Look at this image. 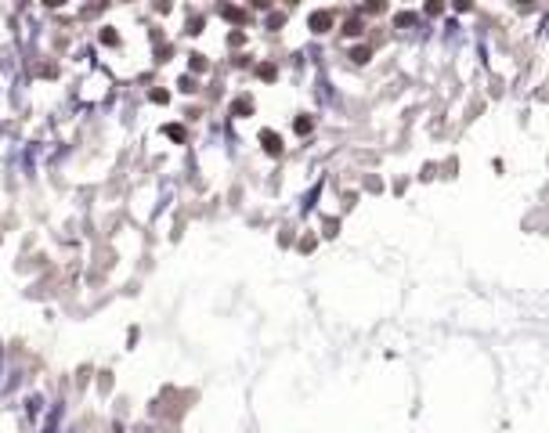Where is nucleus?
I'll use <instances>...</instances> for the list:
<instances>
[{"instance_id": "nucleus-6", "label": "nucleus", "mask_w": 549, "mask_h": 433, "mask_svg": "<svg viewBox=\"0 0 549 433\" xmlns=\"http://www.w3.org/2000/svg\"><path fill=\"white\" fill-rule=\"evenodd\" d=\"M167 137H173V141H185V130H181V126H167Z\"/></svg>"}, {"instance_id": "nucleus-9", "label": "nucleus", "mask_w": 549, "mask_h": 433, "mask_svg": "<svg viewBox=\"0 0 549 433\" xmlns=\"http://www.w3.org/2000/svg\"><path fill=\"white\" fill-rule=\"evenodd\" d=\"M369 58V47H354V62H365Z\"/></svg>"}, {"instance_id": "nucleus-2", "label": "nucleus", "mask_w": 549, "mask_h": 433, "mask_svg": "<svg viewBox=\"0 0 549 433\" xmlns=\"http://www.w3.org/2000/svg\"><path fill=\"white\" fill-rule=\"evenodd\" d=\"M311 25H315V33H325L329 25H333V15H329V11H318V15H311Z\"/></svg>"}, {"instance_id": "nucleus-4", "label": "nucleus", "mask_w": 549, "mask_h": 433, "mask_svg": "<svg viewBox=\"0 0 549 433\" xmlns=\"http://www.w3.org/2000/svg\"><path fill=\"white\" fill-rule=\"evenodd\" d=\"M224 18H232V22H242L246 11H239V7H224Z\"/></svg>"}, {"instance_id": "nucleus-1", "label": "nucleus", "mask_w": 549, "mask_h": 433, "mask_svg": "<svg viewBox=\"0 0 549 433\" xmlns=\"http://www.w3.org/2000/svg\"><path fill=\"white\" fill-rule=\"evenodd\" d=\"M260 144H264V148H268L271 155H278V152H282V137L274 134V130H260Z\"/></svg>"}, {"instance_id": "nucleus-7", "label": "nucleus", "mask_w": 549, "mask_h": 433, "mask_svg": "<svg viewBox=\"0 0 549 433\" xmlns=\"http://www.w3.org/2000/svg\"><path fill=\"white\" fill-rule=\"evenodd\" d=\"M257 72H260V80H274V65H260Z\"/></svg>"}, {"instance_id": "nucleus-5", "label": "nucleus", "mask_w": 549, "mask_h": 433, "mask_svg": "<svg viewBox=\"0 0 549 433\" xmlns=\"http://www.w3.org/2000/svg\"><path fill=\"white\" fill-rule=\"evenodd\" d=\"M191 69H195V72L206 69V58H203V54H191Z\"/></svg>"}, {"instance_id": "nucleus-8", "label": "nucleus", "mask_w": 549, "mask_h": 433, "mask_svg": "<svg viewBox=\"0 0 549 433\" xmlns=\"http://www.w3.org/2000/svg\"><path fill=\"white\" fill-rule=\"evenodd\" d=\"M311 130V119H296V134H307Z\"/></svg>"}, {"instance_id": "nucleus-3", "label": "nucleus", "mask_w": 549, "mask_h": 433, "mask_svg": "<svg viewBox=\"0 0 549 433\" xmlns=\"http://www.w3.org/2000/svg\"><path fill=\"white\" fill-rule=\"evenodd\" d=\"M232 112H235V116H250V112H253V101H250V98H239V101L232 105Z\"/></svg>"}]
</instances>
